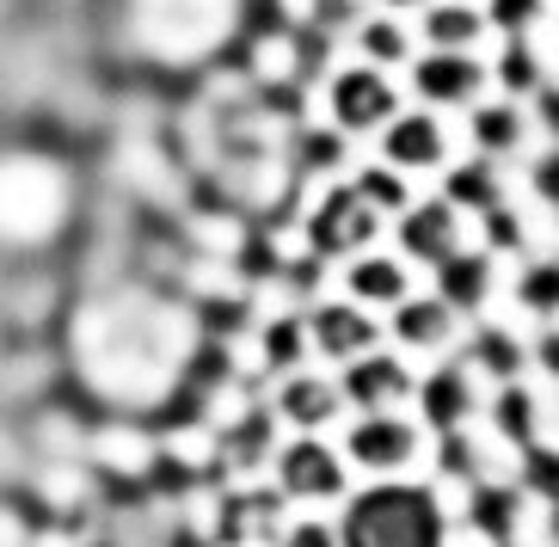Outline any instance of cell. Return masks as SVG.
Wrapping results in <instances>:
<instances>
[{
    "mask_svg": "<svg viewBox=\"0 0 559 547\" xmlns=\"http://www.w3.org/2000/svg\"><path fill=\"white\" fill-rule=\"evenodd\" d=\"M357 44H362V56H369V68H394V62H406V32H400L394 19H376V25H362Z\"/></svg>",
    "mask_w": 559,
    "mask_h": 547,
    "instance_id": "603a6c76",
    "label": "cell"
},
{
    "mask_svg": "<svg viewBox=\"0 0 559 547\" xmlns=\"http://www.w3.org/2000/svg\"><path fill=\"white\" fill-rule=\"evenodd\" d=\"M474 142L486 154L516 148V142H523V117L510 111V105H479V111H474Z\"/></svg>",
    "mask_w": 559,
    "mask_h": 547,
    "instance_id": "44dd1931",
    "label": "cell"
},
{
    "mask_svg": "<svg viewBox=\"0 0 559 547\" xmlns=\"http://www.w3.org/2000/svg\"><path fill=\"white\" fill-rule=\"evenodd\" d=\"M308 338H313V350H326V357L350 364V357H362V350L376 345V320L362 314L357 301H326V308H313Z\"/></svg>",
    "mask_w": 559,
    "mask_h": 547,
    "instance_id": "4fadbf2b",
    "label": "cell"
},
{
    "mask_svg": "<svg viewBox=\"0 0 559 547\" xmlns=\"http://www.w3.org/2000/svg\"><path fill=\"white\" fill-rule=\"evenodd\" d=\"M449 148L443 123L430 111H394L381 123V160L394 166V173H418V166H437Z\"/></svg>",
    "mask_w": 559,
    "mask_h": 547,
    "instance_id": "9c48e42d",
    "label": "cell"
},
{
    "mask_svg": "<svg viewBox=\"0 0 559 547\" xmlns=\"http://www.w3.org/2000/svg\"><path fill=\"white\" fill-rule=\"evenodd\" d=\"M455 326H461V314L449 308L443 296H406L394 308V338L400 345L443 350V345H455Z\"/></svg>",
    "mask_w": 559,
    "mask_h": 547,
    "instance_id": "5bb4252c",
    "label": "cell"
},
{
    "mask_svg": "<svg viewBox=\"0 0 559 547\" xmlns=\"http://www.w3.org/2000/svg\"><path fill=\"white\" fill-rule=\"evenodd\" d=\"M117 56L148 74H203L252 37L247 0H105Z\"/></svg>",
    "mask_w": 559,
    "mask_h": 547,
    "instance_id": "7a4b0ae2",
    "label": "cell"
},
{
    "mask_svg": "<svg viewBox=\"0 0 559 547\" xmlns=\"http://www.w3.org/2000/svg\"><path fill=\"white\" fill-rule=\"evenodd\" d=\"M264 357L277 369H289L301 357V320H277V326L264 332Z\"/></svg>",
    "mask_w": 559,
    "mask_h": 547,
    "instance_id": "4316f807",
    "label": "cell"
},
{
    "mask_svg": "<svg viewBox=\"0 0 559 547\" xmlns=\"http://www.w3.org/2000/svg\"><path fill=\"white\" fill-rule=\"evenodd\" d=\"M479 364L492 369V376H510V369H516V350H510L504 332H486V338H479Z\"/></svg>",
    "mask_w": 559,
    "mask_h": 547,
    "instance_id": "83f0119b",
    "label": "cell"
},
{
    "mask_svg": "<svg viewBox=\"0 0 559 547\" xmlns=\"http://www.w3.org/2000/svg\"><path fill=\"white\" fill-rule=\"evenodd\" d=\"M376 228H381V210H369V203L357 198V185H345V191H332L320 210H313V222H308V240H313V252H350V247H369L376 240Z\"/></svg>",
    "mask_w": 559,
    "mask_h": 547,
    "instance_id": "52a82bcc",
    "label": "cell"
},
{
    "mask_svg": "<svg viewBox=\"0 0 559 547\" xmlns=\"http://www.w3.org/2000/svg\"><path fill=\"white\" fill-rule=\"evenodd\" d=\"M412 86H418V99H430V105H474L479 86H486V68L467 50H430L425 62L412 68Z\"/></svg>",
    "mask_w": 559,
    "mask_h": 547,
    "instance_id": "8fae6325",
    "label": "cell"
},
{
    "mask_svg": "<svg viewBox=\"0 0 559 547\" xmlns=\"http://www.w3.org/2000/svg\"><path fill=\"white\" fill-rule=\"evenodd\" d=\"M32 542H37L32 498H19V492H0V547H32Z\"/></svg>",
    "mask_w": 559,
    "mask_h": 547,
    "instance_id": "cb8c5ba5",
    "label": "cell"
},
{
    "mask_svg": "<svg viewBox=\"0 0 559 547\" xmlns=\"http://www.w3.org/2000/svg\"><path fill=\"white\" fill-rule=\"evenodd\" d=\"M412 449H418V431H412L400 413H362L357 425H350V437H345V455L357 467H376V474L406 467Z\"/></svg>",
    "mask_w": 559,
    "mask_h": 547,
    "instance_id": "ba28073f",
    "label": "cell"
},
{
    "mask_svg": "<svg viewBox=\"0 0 559 547\" xmlns=\"http://www.w3.org/2000/svg\"><path fill=\"white\" fill-rule=\"evenodd\" d=\"M394 111H400V93H394V81H388L381 68H345V74H332L326 117H332V130L338 135L381 130Z\"/></svg>",
    "mask_w": 559,
    "mask_h": 547,
    "instance_id": "5b68a950",
    "label": "cell"
},
{
    "mask_svg": "<svg viewBox=\"0 0 559 547\" xmlns=\"http://www.w3.org/2000/svg\"><path fill=\"white\" fill-rule=\"evenodd\" d=\"M81 222V173L56 148H0V259L44 265Z\"/></svg>",
    "mask_w": 559,
    "mask_h": 547,
    "instance_id": "3957f363",
    "label": "cell"
},
{
    "mask_svg": "<svg viewBox=\"0 0 559 547\" xmlns=\"http://www.w3.org/2000/svg\"><path fill=\"white\" fill-rule=\"evenodd\" d=\"M542 364H547V369H559V332H554V338L542 345Z\"/></svg>",
    "mask_w": 559,
    "mask_h": 547,
    "instance_id": "f546056e",
    "label": "cell"
},
{
    "mask_svg": "<svg viewBox=\"0 0 559 547\" xmlns=\"http://www.w3.org/2000/svg\"><path fill=\"white\" fill-rule=\"evenodd\" d=\"M68 388L117 418H173L198 394L210 364V326L198 301L148 277L93 283L68 301L62 338H56Z\"/></svg>",
    "mask_w": 559,
    "mask_h": 547,
    "instance_id": "6da1fadb",
    "label": "cell"
},
{
    "mask_svg": "<svg viewBox=\"0 0 559 547\" xmlns=\"http://www.w3.org/2000/svg\"><path fill=\"white\" fill-rule=\"evenodd\" d=\"M400 247L443 265L461 252V222H455V203L449 198H430V203H406L400 210Z\"/></svg>",
    "mask_w": 559,
    "mask_h": 547,
    "instance_id": "7c38bea8",
    "label": "cell"
},
{
    "mask_svg": "<svg viewBox=\"0 0 559 547\" xmlns=\"http://www.w3.org/2000/svg\"><path fill=\"white\" fill-rule=\"evenodd\" d=\"M357 198L369 203V210H381V216H400V210H406V173H394V166L381 160V166H369V173H357Z\"/></svg>",
    "mask_w": 559,
    "mask_h": 547,
    "instance_id": "ffe728a7",
    "label": "cell"
},
{
    "mask_svg": "<svg viewBox=\"0 0 559 547\" xmlns=\"http://www.w3.org/2000/svg\"><path fill=\"white\" fill-rule=\"evenodd\" d=\"M449 203H474V210H492L498 203V185H492V166L474 160V166H461V173H449Z\"/></svg>",
    "mask_w": 559,
    "mask_h": 547,
    "instance_id": "7402d4cb",
    "label": "cell"
},
{
    "mask_svg": "<svg viewBox=\"0 0 559 547\" xmlns=\"http://www.w3.org/2000/svg\"><path fill=\"white\" fill-rule=\"evenodd\" d=\"M388 7H430V0H388Z\"/></svg>",
    "mask_w": 559,
    "mask_h": 547,
    "instance_id": "4dcf8cb0",
    "label": "cell"
},
{
    "mask_svg": "<svg viewBox=\"0 0 559 547\" xmlns=\"http://www.w3.org/2000/svg\"><path fill=\"white\" fill-rule=\"evenodd\" d=\"M283 547H338V530H326V523H289Z\"/></svg>",
    "mask_w": 559,
    "mask_h": 547,
    "instance_id": "f1b7e54d",
    "label": "cell"
},
{
    "mask_svg": "<svg viewBox=\"0 0 559 547\" xmlns=\"http://www.w3.org/2000/svg\"><path fill=\"white\" fill-rule=\"evenodd\" d=\"M425 418L437 431H461V418L474 413V394H467V369H437L425 382Z\"/></svg>",
    "mask_w": 559,
    "mask_h": 547,
    "instance_id": "ac0fdd59",
    "label": "cell"
},
{
    "mask_svg": "<svg viewBox=\"0 0 559 547\" xmlns=\"http://www.w3.org/2000/svg\"><path fill=\"white\" fill-rule=\"evenodd\" d=\"M345 406V394L332 382H320V376H289L277 394V418H289L296 431H313V425H326L332 413Z\"/></svg>",
    "mask_w": 559,
    "mask_h": 547,
    "instance_id": "2e32d148",
    "label": "cell"
},
{
    "mask_svg": "<svg viewBox=\"0 0 559 547\" xmlns=\"http://www.w3.org/2000/svg\"><path fill=\"white\" fill-rule=\"evenodd\" d=\"M479 32H486V13H474L467 0H430V13H425L430 50H474Z\"/></svg>",
    "mask_w": 559,
    "mask_h": 547,
    "instance_id": "e0dca14e",
    "label": "cell"
},
{
    "mask_svg": "<svg viewBox=\"0 0 559 547\" xmlns=\"http://www.w3.org/2000/svg\"><path fill=\"white\" fill-rule=\"evenodd\" d=\"M338 547H443V504L430 486L381 480L345 504Z\"/></svg>",
    "mask_w": 559,
    "mask_h": 547,
    "instance_id": "277c9868",
    "label": "cell"
},
{
    "mask_svg": "<svg viewBox=\"0 0 559 547\" xmlns=\"http://www.w3.org/2000/svg\"><path fill=\"white\" fill-rule=\"evenodd\" d=\"M277 492L283 498H338L345 492V462L326 443H313L308 431L289 437L277 455Z\"/></svg>",
    "mask_w": 559,
    "mask_h": 547,
    "instance_id": "8992f818",
    "label": "cell"
},
{
    "mask_svg": "<svg viewBox=\"0 0 559 547\" xmlns=\"http://www.w3.org/2000/svg\"><path fill=\"white\" fill-rule=\"evenodd\" d=\"M443 301L449 308H479L486 301V259H474V252H455V259H443Z\"/></svg>",
    "mask_w": 559,
    "mask_h": 547,
    "instance_id": "d6986e66",
    "label": "cell"
},
{
    "mask_svg": "<svg viewBox=\"0 0 559 547\" xmlns=\"http://www.w3.org/2000/svg\"><path fill=\"white\" fill-rule=\"evenodd\" d=\"M535 19H542V0H492V7H486V25H498V32H528V25H535Z\"/></svg>",
    "mask_w": 559,
    "mask_h": 547,
    "instance_id": "484cf974",
    "label": "cell"
},
{
    "mask_svg": "<svg viewBox=\"0 0 559 547\" xmlns=\"http://www.w3.org/2000/svg\"><path fill=\"white\" fill-rule=\"evenodd\" d=\"M516 289H523V308H535V314H559V265H528Z\"/></svg>",
    "mask_w": 559,
    "mask_h": 547,
    "instance_id": "d4e9b609",
    "label": "cell"
},
{
    "mask_svg": "<svg viewBox=\"0 0 559 547\" xmlns=\"http://www.w3.org/2000/svg\"><path fill=\"white\" fill-rule=\"evenodd\" d=\"M338 394H345L350 406H362V413H394L400 400L412 394V376H406L400 357H376V350H362V357H350V364H345Z\"/></svg>",
    "mask_w": 559,
    "mask_h": 547,
    "instance_id": "30bf717a",
    "label": "cell"
},
{
    "mask_svg": "<svg viewBox=\"0 0 559 547\" xmlns=\"http://www.w3.org/2000/svg\"><path fill=\"white\" fill-rule=\"evenodd\" d=\"M345 289H350V301H357V308H400V301L412 296V289H406V265H400V259H381V252L350 259Z\"/></svg>",
    "mask_w": 559,
    "mask_h": 547,
    "instance_id": "9a60e30c",
    "label": "cell"
}]
</instances>
